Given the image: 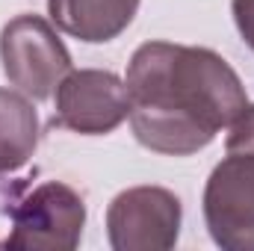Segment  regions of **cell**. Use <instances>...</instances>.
<instances>
[{"mask_svg": "<svg viewBox=\"0 0 254 251\" xmlns=\"http://www.w3.org/2000/svg\"><path fill=\"white\" fill-rule=\"evenodd\" d=\"M204 222L225 251H254V154H228L207 178Z\"/></svg>", "mask_w": 254, "mask_h": 251, "instance_id": "obj_5", "label": "cell"}, {"mask_svg": "<svg viewBox=\"0 0 254 251\" xmlns=\"http://www.w3.org/2000/svg\"><path fill=\"white\" fill-rule=\"evenodd\" d=\"M184 207L163 187H133L107 207V240L116 251H169L178 246Z\"/></svg>", "mask_w": 254, "mask_h": 251, "instance_id": "obj_3", "label": "cell"}, {"mask_svg": "<svg viewBox=\"0 0 254 251\" xmlns=\"http://www.w3.org/2000/svg\"><path fill=\"white\" fill-rule=\"evenodd\" d=\"M127 116H130L127 86L113 71L71 68L57 86V116H54L57 127L83 136H104L127 122Z\"/></svg>", "mask_w": 254, "mask_h": 251, "instance_id": "obj_6", "label": "cell"}, {"mask_svg": "<svg viewBox=\"0 0 254 251\" xmlns=\"http://www.w3.org/2000/svg\"><path fill=\"white\" fill-rule=\"evenodd\" d=\"M39 145V116L33 98L0 89V175H12L30 163Z\"/></svg>", "mask_w": 254, "mask_h": 251, "instance_id": "obj_8", "label": "cell"}, {"mask_svg": "<svg viewBox=\"0 0 254 251\" xmlns=\"http://www.w3.org/2000/svg\"><path fill=\"white\" fill-rule=\"evenodd\" d=\"M231 12H234V24L243 36V42L254 51V0H234Z\"/></svg>", "mask_w": 254, "mask_h": 251, "instance_id": "obj_10", "label": "cell"}, {"mask_svg": "<svg viewBox=\"0 0 254 251\" xmlns=\"http://www.w3.org/2000/svg\"><path fill=\"white\" fill-rule=\"evenodd\" d=\"M125 86L133 136L169 157L198 154L249 104L240 74L222 54L172 42L139 45Z\"/></svg>", "mask_w": 254, "mask_h": 251, "instance_id": "obj_1", "label": "cell"}, {"mask_svg": "<svg viewBox=\"0 0 254 251\" xmlns=\"http://www.w3.org/2000/svg\"><path fill=\"white\" fill-rule=\"evenodd\" d=\"M86 228L83 198L60 181L36 187L12 210L9 249L24 251H74Z\"/></svg>", "mask_w": 254, "mask_h": 251, "instance_id": "obj_4", "label": "cell"}, {"mask_svg": "<svg viewBox=\"0 0 254 251\" xmlns=\"http://www.w3.org/2000/svg\"><path fill=\"white\" fill-rule=\"evenodd\" d=\"M6 80L33 101H48L71 71V54L42 15H18L0 30Z\"/></svg>", "mask_w": 254, "mask_h": 251, "instance_id": "obj_2", "label": "cell"}, {"mask_svg": "<svg viewBox=\"0 0 254 251\" xmlns=\"http://www.w3.org/2000/svg\"><path fill=\"white\" fill-rule=\"evenodd\" d=\"M142 0H48L51 21L65 36L104 45L133 24Z\"/></svg>", "mask_w": 254, "mask_h": 251, "instance_id": "obj_7", "label": "cell"}, {"mask_svg": "<svg viewBox=\"0 0 254 251\" xmlns=\"http://www.w3.org/2000/svg\"><path fill=\"white\" fill-rule=\"evenodd\" d=\"M225 148H228V154H234V151L254 154V104H246V107L234 116V122L228 125Z\"/></svg>", "mask_w": 254, "mask_h": 251, "instance_id": "obj_9", "label": "cell"}]
</instances>
